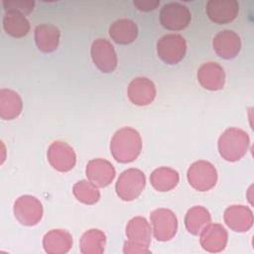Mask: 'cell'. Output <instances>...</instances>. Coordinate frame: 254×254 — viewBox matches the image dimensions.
Returning <instances> with one entry per match:
<instances>
[{"mask_svg":"<svg viewBox=\"0 0 254 254\" xmlns=\"http://www.w3.org/2000/svg\"><path fill=\"white\" fill-rule=\"evenodd\" d=\"M142 149L139 132L131 127H123L115 132L110 142L113 158L120 163H130L137 159Z\"/></svg>","mask_w":254,"mask_h":254,"instance_id":"6da1fadb","label":"cell"},{"mask_svg":"<svg viewBox=\"0 0 254 254\" xmlns=\"http://www.w3.org/2000/svg\"><path fill=\"white\" fill-rule=\"evenodd\" d=\"M249 147V136L242 129L231 127L226 129L218 139V151L220 156L228 161L240 160Z\"/></svg>","mask_w":254,"mask_h":254,"instance_id":"7a4b0ae2","label":"cell"},{"mask_svg":"<svg viewBox=\"0 0 254 254\" xmlns=\"http://www.w3.org/2000/svg\"><path fill=\"white\" fill-rule=\"evenodd\" d=\"M124 253H149L151 242V226L146 218L142 216L133 217L126 226Z\"/></svg>","mask_w":254,"mask_h":254,"instance_id":"3957f363","label":"cell"},{"mask_svg":"<svg viewBox=\"0 0 254 254\" xmlns=\"http://www.w3.org/2000/svg\"><path fill=\"white\" fill-rule=\"evenodd\" d=\"M146 184L145 175L139 169H128L122 172L115 185L117 195L125 201L137 198L143 191Z\"/></svg>","mask_w":254,"mask_h":254,"instance_id":"277c9868","label":"cell"},{"mask_svg":"<svg viewBox=\"0 0 254 254\" xmlns=\"http://www.w3.org/2000/svg\"><path fill=\"white\" fill-rule=\"evenodd\" d=\"M190 185L198 191H206L212 189L217 181V172L214 166L207 161H196L188 170Z\"/></svg>","mask_w":254,"mask_h":254,"instance_id":"5b68a950","label":"cell"},{"mask_svg":"<svg viewBox=\"0 0 254 254\" xmlns=\"http://www.w3.org/2000/svg\"><path fill=\"white\" fill-rule=\"evenodd\" d=\"M187 52V43L183 36L167 34L157 42L159 58L168 64H176L181 62Z\"/></svg>","mask_w":254,"mask_h":254,"instance_id":"8992f818","label":"cell"},{"mask_svg":"<svg viewBox=\"0 0 254 254\" xmlns=\"http://www.w3.org/2000/svg\"><path fill=\"white\" fill-rule=\"evenodd\" d=\"M190 19L191 15L189 9L178 2L167 3L160 11V22L168 30H183L190 24Z\"/></svg>","mask_w":254,"mask_h":254,"instance_id":"52a82bcc","label":"cell"},{"mask_svg":"<svg viewBox=\"0 0 254 254\" xmlns=\"http://www.w3.org/2000/svg\"><path fill=\"white\" fill-rule=\"evenodd\" d=\"M153 225L154 236L159 241H168L172 239L178 229V219L175 213L167 208H158L152 211L150 215Z\"/></svg>","mask_w":254,"mask_h":254,"instance_id":"ba28073f","label":"cell"},{"mask_svg":"<svg viewBox=\"0 0 254 254\" xmlns=\"http://www.w3.org/2000/svg\"><path fill=\"white\" fill-rule=\"evenodd\" d=\"M14 214L21 224L32 226L41 220L43 205L37 197L25 194L18 197L15 201Z\"/></svg>","mask_w":254,"mask_h":254,"instance_id":"9c48e42d","label":"cell"},{"mask_svg":"<svg viewBox=\"0 0 254 254\" xmlns=\"http://www.w3.org/2000/svg\"><path fill=\"white\" fill-rule=\"evenodd\" d=\"M91 59L102 72H112L117 66V56L111 43L106 39H96L90 49Z\"/></svg>","mask_w":254,"mask_h":254,"instance_id":"30bf717a","label":"cell"},{"mask_svg":"<svg viewBox=\"0 0 254 254\" xmlns=\"http://www.w3.org/2000/svg\"><path fill=\"white\" fill-rule=\"evenodd\" d=\"M48 160L56 170L60 172L70 171L76 162L73 149L65 142L55 141L48 149Z\"/></svg>","mask_w":254,"mask_h":254,"instance_id":"8fae6325","label":"cell"},{"mask_svg":"<svg viewBox=\"0 0 254 254\" xmlns=\"http://www.w3.org/2000/svg\"><path fill=\"white\" fill-rule=\"evenodd\" d=\"M86 177L97 188L107 187L115 178L113 165L101 158L90 160L86 165Z\"/></svg>","mask_w":254,"mask_h":254,"instance_id":"7c38bea8","label":"cell"},{"mask_svg":"<svg viewBox=\"0 0 254 254\" xmlns=\"http://www.w3.org/2000/svg\"><path fill=\"white\" fill-rule=\"evenodd\" d=\"M199 234L200 245L207 252L217 253L222 251L226 246L228 234L225 228L220 224L209 223Z\"/></svg>","mask_w":254,"mask_h":254,"instance_id":"4fadbf2b","label":"cell"},{"mask_svg":"<svg viewBox=\"0 0 254 254\" xmlns=\"http://www.w3.org/2000/svg\"><path fill=\"white\" fill-rule=\"evenodd\" d=\"M238 11L236 0H209L206 4L207 16L216 24L230 23L236 18Z\"/></svg>","mask_w":254,"mask_h":254,"instance_id":"5bb4252c","label":"cell"},{"mask_svg":"<svg viewBox=\"0 0 254 254\" xmlns=\"http://www.w3.org/2000/svg\"><path fill=\"white\" fill-rule=\"evenodd\" d=\"M156 96L154 82L144 76L134 78L128 86V97L130 101L139 106L150 104Z\"/></svg>","mask_w":254,"mask_h":254,"instance_id":"9a60e30c","label":"cell"},{"mask_svg":"<svg viewBox=\"0 0 254 254\" xmlns=\"http://www.w3.org/2000/svg\"><path fill=\"white\" fill-rule=\"evenodd\" d=\"M212 46L215 53L220 58L230 60L238 55L241 49V40L235 32L224 30L215 35L212 41Z\"/></svg>","mask_w":254,"mask_h":254,"instance_id":"2e32d148","label":"cell"},{"mask_svg":"<svg viewBox=\"0 0 254 254\" xmlns=\"http://www.w3.org/2000/svg\"><path fill=\"white\" fill-rule=\"evenodd\" d=\"M197 79L202 87L208 90H219L225 82V73L220 64L207 62L200 65L197 70Z\"/></svg>","mask_w":254,"mask_h":254,"instance_id":"e0dca14e","label":"cell"},{"mask_svg":"<svg viewBox=\"0 0 254 254\" xmlns=\"http://www.w3.org/2000/svg\"><path fill=\"white\" fill-rule=\"evenodd\" d=\"M226 225L237 232L249 230L253 225V214L249 207L244 205H231L224 211Z\"/></svg>","mask_w":254,"mask_h":254,"instance_id":"ac0fdd59","label":"cell"},{"mask_svg":"<svg viewBox=\"0 0 254 254\" xmlns=\"http://www.w3.org/2000/svg\"><path fill=\"white\" fill-rule=\"evenodd\" d=\"M43 246L48 254H64L72 246V236L64 229H53L45 234Z\"/></svg>","mask_w":254,"mask_h":254,"instance_id":"d6986e66","label":"cell"},{"mask_svg":"<svg viewBox=\"0 0 254 254\" xmlns=\"http://www.w3.org/2000/svg\"><path fill=\"white\" fill-rule=\"evenodd\" d=\"M60 30L52 24H42L35 29V42L43 53L54 52L60 42Z\"/></svg>","mask_w":254,"mask_h":254,"instance_id":"ffe728a7","label":"cell"},{"mask_svg":"<svg viewBox=\"0 0 254 254\" xmlns=\"http://www.w3.org/2000/svg\"><path fill=\"white\" fill-rule=\"evenodd\" d=\"M111 39L120 45H127L135 41L138 36L137 25L130 19H119L109 27Z\"/></svg>","mask_w":254,"mask_h":254,"instance_id":"44dd1931","label":"cell"},{"mask_svg":"<svg viewBox=\"0 0 254 254\" xmlns=\"http://www.w3.org/2000/svg\"><path fill=\"white\" fill-rule=\"evenodd\" d=\"M23 102L20 95L14 90L2 88L0 90V117L11 120L20 115Z\"/></svg>","mask_w":254,"mask_h":254,"instance_id":"7402d4cb","label":"cell"},{"mask_svg":"<svg viewBox=\"0 0 254 254\" xmlns=\"http://www.w3.org/2000/svg\"><path fill=\"white\" fill-rule=\"evenodd\" d=\"M3 28L10 36L22 38L28 34L30 23L21 12L6 11L3 16Z\"/></svg>","mask_w":254,"mask_h":254,"instance_id":"603a6c76","label":"cell"},{"mask_svg":"<svg viewBox=\"0 0 254 254\" xmlns=\"http://www.w3.org/2000/svg\"><path fill=\"white\" fill-rule=\"evenodd\" d=\"M179 174L172 168L161 167L153 171L150 176V182L155 190L159 191H168L173 190L179 183Z\"/></svg>","mask_w":254,"mask_h":254,"instance_id":"cb8c5ba5","label":"cell"},{"mask_svg":"<svg viewBox=\"0 0 254 254\" xmlns=\"http://www.w3.org/2000/svg\"><path fill=\"white\" fill-rule=\"evenodd\" d=\"M210 214L208 210L200 205L190 208L185 217V224L188 231L193 235H197L200 231L210 223Z\"/></svg>","mask_w":254,"mask_h":254,"instance_id":"d4e9b609","label":"cell"},{"mask_svg":"<svg viewBox=\"0 0 254 254\" xmlns=\"http://www.w3.org/2000/svg\"><path fill=\"white\" fill-rule=\"evenodd\" d=\"M106 242L105 234L99 229H89L84 232L79 241L82 254H101Z\"/></svg>","mask_w":254,"mask_h":254,"instance_id":"484cf974","label":"cell"},{"mask_svg":"<svg viewBox=\"0 0 254 254\" xmlns=\"http://www.w3.org/2000/svg\"><path fill=\"white\" fill-rule=\"evenodd\" d=\"M74 196L81 202L85 204H93L98 201L100 197V192L96 186H94L89 181H79L74 184L72 188Z\"/></svg>","mask_w":254,"mask_h":254,"instance_id":"4316f807","label":"cell"},{"mask_svg":"<svg viewBox=\"0 0 254 254\" xmlns=\"http://www.w3.org/2000/svg\"><path fill=\"white\" fill-rule=\"evenodd\" d=\"M35 3L33 1H4L3 6L6 11H18L22 14L30 13Z\"/></svg>","mask_w":254,"mask_h":254,"instance_id":"83f0119b","label":"cell"},{"mask_svg":"<svg viewBox=\"0 0 254 254\" xmlns=\"http://www.w3.org/2000/svg\"><path fill=\"white\" fill-rule=\"evenodd\" d=\"M133 4L141 11H151L160 4L159 0H135Z\"/></svg>","mask_w":254,"mask_h":254,"instance_id":"f1b7e54d","label":"cell"}]
</instances>
